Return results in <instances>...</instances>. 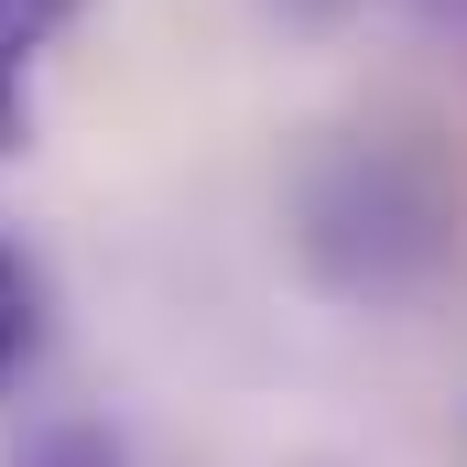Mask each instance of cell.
Here are the masks:
<instances>
[{"label": "cell", "instance_id": "cell-1", "mask_svg": "<svg viewBox=\"0 0 467 467\" xmlns=\"http://www.w3.org/2000/svg\"><path fill=\"white\" fill-rule=\"evenodd\" d=\"M33 348H44V272H33V250L0 229V391L33 369Z\"/></svg>", "mask_w": 467, "mask_h": 467}, {"label": "cell", "instance_id": "cell-2", "mask_svg": "<svg viewBox=\"0 0 467 467\" xmlns=\"http://www.w3.org/2000/svg\"><path fill=\"white\" fill-rule=\"evenodd\" d=\"M77 11H88V0H0V77H22V66H33Z\"/></svg>", "mask_w": 467, "mask_h": 467}, {"label": "cell", "instance_id": "cell-3", "mask_svg": "<svg viewBox=\"0 0 467 467\" xmlns=\"http://www.w3.org/2000/svg\"><path fill=\"white\" fill-rule=\"evenodd\" d=\"M22 467H119V457H109V435H44Z\"/></svg>", "mask_w": 467, "mask_h": 467}]
</instances>
